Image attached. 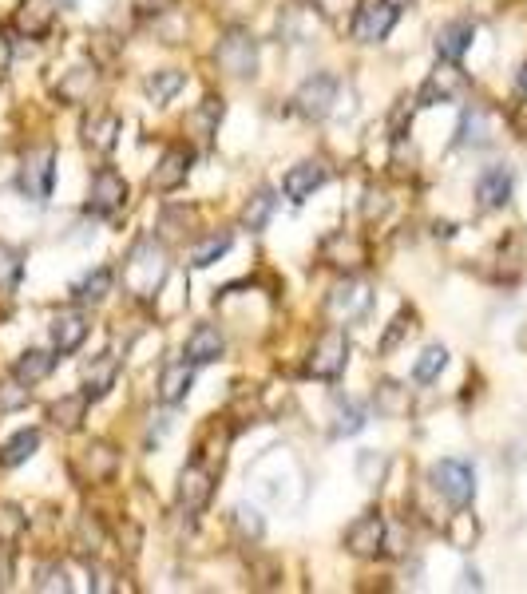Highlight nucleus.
Wrapping results in <instances>:
<instances>
[{
  "mask_svg": "<svg viewBox=\"0 0 527 594\" xmlns=\"http://www.w3.org/2000/svg\"><path fill=\"white\" fill-rule=\"evenodd\" d=\"M167 282V250L155 238H139L123 258V290L139 301H151Z\"/></svg>",
  "mask_w": 527,
  "mask_h": 594,
  "instance_id": "f257e3e1",
  "label": "nucleus"
},
{
  "mask_svg": "<svg viewBox=\"0 0 527 594\" xmlns=\"http://www.w3.org/2000/svg\"><path fill=\"white\" fill-rule=\"evenodd\" d=\"M349 365V337L345 329H325L310 349V361H306V373L314 381H337Z\"/></svg>",
  "mask_w": 527,
  "mask_h": 594,
  "instance_id": "f03ea898",
  "label": "nucleus"
},
{
  "mask_svg": "<svg viewBox=\"0 0 527 594\" xmlns=\"http://www.w3.org/2000/svg\"><path fill=\"white\" fill-rule=\"evenodd\" d=\"M428 480H432L436 495H440L444 503H452L456 511L468 507L472 495H476V476H472V468H468L464 460H440V464H432Z\"/></svg>",
  "mask_w": 527,
  "mask_h": 594,
  "instance_id": "7ed1b4c3",
  "label": "nucleus"
},
{
  "mask_svg": "<svg viewBox=\"0 0 527 594\" xmlns=\"http://www.w3.org/2000/svg\"><path fill=\"white\" fill-rule=\"evenodd\" d=\"M214 60H218V68H222L226 76L246 80V76L258 72V44H254V36H246L242 28H230V32L218 40Z\"/></svg>",
  "mask_w": 527,
  "mask_h": 594,
  "instance_id": "20e7f679",
  "label": "nucleus"
},
{
  "mask_svg": "<svg viewBox=\"0 0 527 594\" xmlns=\"http://www.w3.org/2000/svg\"><path fill=\"white\" fill-rule=\"evenodd\" d=\"M52 179H56V151L52 147H32L20 163V191L32 202H44L52 195Z\"/></svg>",
  "mask_w": 527,
  "mask_h": 594,
  "instance_id": "39448f33",
  "label": "nucleus"
},
{
  "mask_svg": "<svg viewBox=\"0 0 527 594\" xmlns=\"http://www.w3.org/2000/svg\"><path fill=\"white\" fill-rule=\"evenodd\" d=\"M373 309V286L369 282H361V278H345L333 294H329V301H325V313L333 317V321H361L365 313Z\"/></svg>",
  "mask_w": 527,
  "mask_h": 594,
  "instance_id": "423d86ee",
  "label": "nucleus"
},
{
  "mask_svg": "<svg viewBox=\"0 0 527 594\" xmlns=\"http://www.w3.org/2000/svg\"><path fill=\"white\" fill-rule=\"evenodd\" d=\"M333 103H337V80H333V76H325V72L310 76V80L294 92V111H298L302 119H310V123L329 119Z\"/></svg>",
  "mask_w": 527,
  "mask_h": 594,
  "instance_id": "0eeeda50",
  "label": "nucleus"
},
{
  "mask_svg": "<svg viewBox=\"0 0 527 594\" xmlns=\"http://www.w3.org/2000/svg\"><path fill=\"white\" fill-rule=\"evenodd\" d=\"M385 539H389V527H385V515L381 511H365L361 519H353L345 527V547L357 555V559H373L385 551Z\"/></svg>",
  "mask_w": 527,
  "mask_h": 594,
  "instance_id": "6e6552de",
  "label": "nucleus"
},
{
  "mask_svg": "<svg viewBox=\"0 0 527 594\" xmlns=\"http://www.w3.org/2000/svg\"><path fill=\"white\" fill-rule=\"evenodd\" d=\"M397 16H401V12H397L389 0H369V4L353 8V40H361V44H381V40L393 32Z\"/></svg>",
  "mask_w": 527,
  "mask_h": 594,
  "instance_id": "1a4fd4ad",
  "label": "nucleus"
},
{
  "mask_svg": "<svg viewBox=\"0 0 527 594\" xmlns=\"http://www.w3.org/2000/svg\"><path fill=\"white\" fill-rule=\"evenodd\" d=\"M468 88H472V84H468V76H464L452 60H440V68L424 80L417 103H421V107H432V103H452V99L468 96Z\"/></svg>",
  "mask_w": 527,
  "mask_h": 594,
  "instance_id": "9d476101",
  "label": "nucleus"
},
{
  "mask_svg": "<svg viewBox=\"0 0 527 594\" xmlns=\"http://www.w3.org/2000/svg\"><path fill=\"white\" fill-rule=\"evenodd\" d=\"M211 495H214V468L203 464V456H195L183 468V476H179V507L195 515V511H203L211 503Z\"/></svg>",
  "mask_w": 527,
  "mask_h": 594,
  "instance_id": "9b49d317",
  "label": "nucleus"
},
{
  "mask_svg": "<svg viewBox=\"0 0 527 594\" xmlns=\"http://www.w3.org/2000/svg\"><path fill=\"white\" fill-rule=\"evenodd\" d=\"M123 202H127V179H123L119 171H111V167H100V171L92 175L88 210H92L96 218H111V214H115Z\"/></svg>",
  "mask_w": 527,
  "mask_h": 594,
  "instance_id": "f8f14e48",
  "label": "nucleus"
},
{
  "mask_svg": "<svg viewBox=\"0 0 527 594\" xmlns=\"http://www.w3.org/2000/svg\"><path fill=\"white\" fill-rule=\"evenodd\" d=\"M56 24V0H20L12 12V28L28 40H44Z\"/></svg>",
  "mask_w": 527,
  "mask_h": 594,
  "instance_id": "ddd939ff",
  "label": "nucleus"
},
{
  "mask_svg": "<svg viewBox=\"0 0 527 594\" xmlns=\"http://www.w3.org/2000/svg\"><path fill=\"white\" fill-rule=\"evenodd\" d=\"M191 163H195V151L191 147H167L163 151V159H159V167H155V175H151V191H179L183 183H187V175H191Z\"/></svg>",
  "mask_w": 527,
  "mask_h": 594,
  "instance_id": "4468645a",
  "label": "nucleus"
},
{
  "mask_svg": "<svg viewBox=\"0 0 527 594\" xmlns=\"http://www.w3.org/2000/svg\"><path fill=\"white\" fill-rule=\"evenodd\" d=\"M84 341H88V317L80 309H64V313L52 317V349L60 357L76 353Z\"/></svg>",
  "mask_w": 527,
  "mask_h": 594,
  "instance_id": "2eb2a0df",
  "label": "nucleus"
},
{
  "mask_svg": "<svg viewBox=\"0 0 527 594\" xmlns=\"http://www.w3.org/2000/svg\"><path fill=\"white\" fill-rule=\"evenodd\" d=\"M195 389V361H167L159 373V400L163 404H183Z\"/></svg>",
  "mask_w": 527,
  "mask_h": 594,
  "instance_id": "dca6fc26",
  "label": "nucleus"
},
{
  "mask_svg": "<svg viewBox=\"0 0 527 594\" xmlns=\"http://www.w3.org/2000/svg\"><path fill=\"white\" fill-rule=\"evenodd\" d=\"M325 179H329L325 163L306 159V163H298V167H290V171H286V179H282V191H286V198H294V202H306V198L314 195Z\"/></svg>",
  "mask_w": 527,
  "mask_h": 594,
  "instance_id": "f3484780",
  "label": "nucleus"
},
{
  "mask_svg": "<svg viewBox=\"0 0 527 594\" xmlns=\"http://www.w3.org/2000/svg\"><path fill=\"white\" fill-rule=\"evenodd\" d=\"M226 353V341L218 333V325H195L187 333V345H183V357L195 361V365H211Z\"/></svg>",
  "mask_w": 527,
  "mask_h": 594,
  "instance_id": "a211bd4d",
  "label": "nucleus"
},
{
  "mask_svg": "<svg viewBox=\"0 0 527 594\" xmlns=\"http://www.w3.org/2000/svg\"><path fill=\"white\" fill-rule=\"evenodd\" d=\"M476 198H480L484 210L508 206V198H512V171L508 167H488L480 175V183H476Z\"/></svg>",
  "mask_w": 527,
  "mask_h": 594,
  "instance_id": "6ab92c4d",
  "label": "nucleus"
},
{
  "mask_svg": "<svg viewBox=\"0 0 527 594\" xmlns=\"http://www.w3.org/2000/svg\"><path fill=\"white\" fill-rule=\"evenodd\" d=\"M56 357L60 353H48V349H28V353H20L16 357V365H12V377L20 381V385H40L44 377H52V369H56Z\"/></svg>",
  "mask_w": 527,
  "mask_h": 594,
  "instance_id": "aec40b11",
  "label": "nucleus"
},
{
  "mask_svg": "<svg viewBox=\"0 0 527 594\" xmlns=\"http://www.w3.org/2000/svg\"><path fill=\"white\" fill-rule=\"evenodd\" d=\"M115 381H119V361L104 353V357H96L88 369H84V396L88 400H104L111 389H115Z\"/></svg>",
  "mask_w": 527,
  "mask_h": 594,
  "instance_id": "412c9836",
  "label": "nucleus"
},
{
  "mask_svg": "<svg viewBox=\"0 0 527 594\" xmlns=\"http://www.w3.org/2000/svg\"><path fill=\"white\" fill-rule=\"evenodd\" d=\"M119 131H123V123H119V115L115 111H96L88 123H84V143L92 147V151H111L115 143H119Z\"/></svg>",
  "mask_w": 527,
  "mask_h": 594,
  "instance_id": "4be33fe9",
  "label": "nucleus"
},
{
  "mask_svg": "<svg viewBox=\"0 0 527 594\" xmlns=\"http://www.w3.org/2000/svg\"><path fill=\"white\" fill-rule=\"evenodd\" d=\"M472 36H476V28L468 24V20H452V24H444L440 32H436V56L440 60H460L464 52H468V44H472Z\"/></svg>",
  "mask_w": 527,
  "mask_h": 594,
  "instance_id": "5701e85b",
  "label": "nucleus"
},
{
  "mask_svg": "<svg viewBox=\"0 0 527 594\" xmlns=\"http://www.w3.org/2000/svg\"><path fill=\"white\" fill-rule=\"evenodd\" d=\"M314 28H317L314 8H306V4H290V8H282V20H278L282 40H290V44H306V40L314 36Z\"/></svg>",
  "mask_w": 527,
  "mask_h": 594,
  "instance_id": "b1692460",
  "label": "nucleus"
},
{
  "mask_svg": "<svg viewBox=\"0 0 527 594\" xmlns=\"http://www.w3.org/2000/svg\"><path fill=\"white\" fill-rule=\"evenodd\" d=\"M456 143H460V147H488V143H492V115H488L484 107H468L464 119H460Z\"/></svg>",
  "mask_w": 527,
  "mask_h": 594,
  "instance_id": "393cba45",
  "label": "nucleus"
},
{
  "mask_svg": "<svg viewBox=\"0 0 527 594\" xmlns=\"http://www.w3.org/2000/svg\"><path fill=\"white\" fill-rule=\"evenodd\" d=\"M88 396L76 393V396H60L52 408H48V416H52V424L56 428H64V432H80V424H84V416H88Z\"/></svg>",
  "mask_w": 527,
  "mask_h": 594,
  "instance_id": "a878e982",
  "label": "nucleus"
},
{
  "mask_svg": "<svg viewBox=\"0 0 527 594\" xmlns=\"http://www.w3.org/2000/svg\"><path fill=\"white\" fill-rule=\"evenodd\" d=\"M84 468H88V476L84 480H92V484H104L115 476V468H119V452L111 448V444H92L88 452H84Z\"/></svg>",
  "mask_w": 527,
  "mask_h": 594,
  "instance_id": "bb28decb",
  "label": "nucleus"
},
{
  "mask_svg": "<svg viewBox=\"0 0 527 594\" xmlns=\"http://www.w3.org/2000/svg\"><path fill=\"white\" fill-rule=\"evenodd\" d=\"M230 246H234V234H230V230H218V234L199 238V242L191 246V266H195V270H207V266H214Z\"/></svg>",
  "mask_w": 527,
  "mask_h": 594,
  "instance_id": "cd10ccee",
  "label": "nucleus"
},
{
  "mask_svg": "<svg viewBox=\"0 0 527 594\" xmlns=\"http://www.w3.org/2000/svg\"><path fill=\"white\" fill-rule=\"evenodd\" d=\"M36 448H40V432H36V428L16 432V436L0 448V468H16V464L32 460V456H36Z\"/></svg>",
  "mask_w": 527,
  "mask_h": 594,
  "instance_id": "c85d7f7f",
  "label": "nucleus"
},
{
  "mask_svg": "<svg viewBox=\"0 0 527 594\" xmlns=\"http://www.w3.org/2000/svg\"><path fill=\"white\" fill-rule=\"evenodd\" d=\"M92 88H96V68H72V72L60 80V88H56V92H60L64 103H72V107H76V103H84V99L92 96Z\"/></svg>",
  "mask_w": 527,
  "mask_h": 594,
  "instance_id": "c756f323",
  "label": "nucleus"
},
{
  "mask_svg": "<svg viewBox=\"0 0 527 594\" xmlns=\"http://www.w3.org/2000/svg\"><path fill=\"white\" fill-rule=\"evenodd\" d=\"M111 286H115V270H111V266H100V270H92L84 282H76L72 294H76V301H84V305H88V301L100 305V301L111 294Z\"/></svg>",
  "mask_w": 527,
  "mask_h": 594,
  "instance_id": "7c9ffc66",
  "label": "nucleus"
},
{
  "mask_svg": "<svg viewBox=\"0 0 527 594\" xmlns=\"http://www.w3.org/2000/svg\"><path fill=\"white\" fill-rule=\"evenodd\" d=\"M183 84H187V76L183 72H175V68H163V72H155V76H147V96L151 103H171V96H179L183 92Z\"/></svg>",
  "mask_w": 527,
  "mask_h": 594,
  "instance_id": "2f4dec72",
  "label": "nucleus"
},
{
  "mask_svg": "<svg viewBox=\"0 0 527 594\" xmlns=\"http://www.w3.org/2000/svg\"><path fill=\"white\" fill-rule=\"evenodd\" d=\"M373 404L381 416H405L409 412V389H401L397 381H381L373 393Z\"/></svg>",
  "mask_w": 527,
  "mask_h": 594,
  "instance_id": "473e14b6",
  "label": "nucleus"
},
{
  "mask_svg": "<svg viewBox=\"0 0 527 594\" xmlns=\"http://www.w3.org/2000/svg\"><path fill=\"white\" fill-rule=\"evenodd\" d=\"M274 202H278L274 191H258V195L242 206V226H246V230H266V222H270V214H274Z\"/></svg>",
  "mask_w": 527,
  "mask_h": 594,
  "instance_id": "72a5a7b5",
  "label": "nucleus"
},
{
  "mask_svg": "<svg viewBox=\"0 0 527 594\" xmlns=\"http://www.w3.org/2000/svg\"><path fill=\"white\" fill-rule=\"evenodd\" d=\"M218 119H222V99H203V107L187 115V131L199 135V139H211Z\"/></svg>",
  "mask_w": 527,
  "mask_h": 594,
  "instance_id": "f704fd0d",
  "label": "nucleus"
},
{
  "mask_svg": "<svg viewBox=\"0 0 527 594\" xmlns=\"http://www.w3.org/2000/svg\"><path fill=\"white\" fill-rule=\"evenodd\" d=\"M444 365H448V349L444 345H428L421 357H417V365H413V377L421 385H428V381H436L444 373Z\"/></svg>",
  "mask_w": 527,
  "mask_h": 594,
  "instance_id": "c9c22d12",
  "label": "nucleus"
},
{
  "mask_svg": "<svg viewBox=\"0 0 527 594\" xmlns=\"http://www.w3.org/2000/svg\"><path fill=\"white\" fill-rule=\"evenodd\" d=\"M40 594H68L72 591V583H68V571L60 567V563H44L40 571H36V583H32Z\"/></svg>",
  "mask_w": 527,
  "mask_h": 594,
  "instance_id": "e433bc0d",
  "label": "nucleus"
},
{
  "mask_svg": "<svg viewBox=\"0 0 527 594\" xmlns=\"http://www.w3.org/2000/svg\"><path fill=\"white\" fill-rule=\"evenodd\" d=\"M325 246H333V250H341L337 258H329L333 266H349V270H353V266H365V246H361L357 238H345V234H337V238H329Z\"/></svg>",
  "mask_w": 527,
  "mask_h": 594,
  "instance_id": "4c0bfd02",
  "label": "nucleus"
},
{
  "mask_svg": "<svg viewBox=\"0 0 527 594\" xmlns=\"http://www.w3.org/2000/svg\"><path fill=\"white\" fill-rule=\"evenodd\" d=\"M20 274H24L20 254H16L12 246H4V242H0V294H12V290H16V282H20Z\"/></svg>",
  "mask_w": 527,
  "mask_h": 594,
  "instance_id": "58836bf2",
  "label": "nucleus"
},
{
  "mask_svg": "<svg viewBox=\"0 0 527 594\" xmlns=\"http://www.w3.org/2000/svg\"><path fill=\"white\" fill-rule=\"evenodd\" d=\"M361 428H365V412H361V404L345 400V404L337 408V424H333V436H357Z\"/></svg>",
  "mask_w": 527,
  "mask_h": 594,
  "instance_id": "ea45409f",
  "label": "nucleus"
},
{
  "mask_svg": "<svg viewBox=\"0 0 527 594\" xmlns=\"http://www.w3.org/2000/svg\"><path fill=\"white\" fill-rule=\"evenodd\" d=\"M234 527H238V535H242V539H254V543L266 535L262 515H258L254 507H246V503H242V507H234Z\"/></svg>",
  "mask_w": 527,
  "mask_h": 594,
  "instance_id": "a19ab883",
  "label": "nucleus"
},
{
  "mask_svg": "<svg viewBox=\"0 0 527 594\" xmlns=\"http://www.w3.org/2000/svg\"><path fill=\"white\" fill-rule=\"evenodd\" d=\"M476 535H480V527H476V519L460 507V515L452 519V527H448V539H452V547H472L476 543Z\"/></svg>",
  "mask_w": 527,
  "mask_h": 594,
  "instance_id": "79ce46f5",
  "label": "nucleus"
},
{
  "mask_svg": "<svg viewBox=\"0 0 527 594\" xmlns=\"http://www.w3.org/2000/svg\"><path fill=\"white\" fill-rule=\"evenodd\" d=\"M24 531V511L16 503H0V543H16Z\"/></svg>",
  "mask_w": 527,
  "mask_h": 594,
  "instance_id": "37998d69",
  "label": "nucleus"
},
{
  "mask_svg": "<svg viewBox=\"0 0 527 594\" xmlns=\"http://www.w3.org/2000/svg\"><path fill=\"white\" fill-rule=\"evenodd\" d=\"M28 404V385H20L16 377L8 385H0V412H16Z\"/></svg>",
  "mask_w": 527,
  "mask_h": 594,
  "instance_id": "c03bdc74",
  "label": "nucleus"
},
{
  "mask_svg": "<svg viewBox=\"0 0 527 594\" xmlns=\"http://www.w3.org/2000/svg\"><path fill=\"white\" fill-rule=\"evenodd\" d=\"M409 329H413V309H401V313H397V321H393V329L381 337V353H393V349H397V341H401Z\"/></svg>",
  "mask_w": 527,
  "mask_h": 594,
  "instance_id": "a18cd8bd",
  "label": "nucleus"
},
{
  "mask_svg": "<svg viewBox=\"0 0 527 594\" xmlns=\"http://www.w3.org/2000/svg\"><path fill=\"white\" fill-rule=\"evenodd\" d=\"M385 210H389V198H385V191H369V195H365V202H361V218H365V222L381 218Z\"/></svg>",
  "mask_w": 527,
  "mask_h": 594,
  "instance_id": "49530a36",
  "label": "nucleus"
},
{
  "mask_svg": "<svg viewBox=\"0 0 527 594\" xmlns=\"http://www.w3.org/2000/svg\"><path fill=\"white\" fill-rule=\"evenodd\" d=\"M12 575H16V555H12V543H0V591L12 587Z\"/></svg>",
  "mask_w": 527,
  "mask_h": 594,
  "instance_id": "de8ad7c7",
  "label": "nucleus"
},
{
  "mask_svg": "<svg viewBox=\"0 0 527 594\" xmlns=\"http://www.w3.org/2000/svg\"><path fill=\"white\" fill-rule=\"evenodd\" d=\"M357 0H314L317 12H325V16H341V12H349Z\"/></svg>",
  "mask_w": 527,
  "mask_h": 594,
  "instance_id": "09e8293b",
  "label": "nucleus"
},
{
  "mask_svg": "<svg viewBox=\"0 0 527 594\" xmlns=\"http://www.w3.org/2000/svg\"><path fill=\"white\" fill-rule=\"evenodd\" d=\"M88 571L96 575V583H92L96 591H111V571H107V567H100V563H88Z\"/></svg>",
  "mask_w": 527,
  "mask_h": 594,
  "instance_id": "8fccbe9b",
  "label": "nucleus"
},
{
  "mask_svg": "<svg viewBox=\"0 0 527 594\" xmlns=\"http://www.w3.org/2000/svg\"><path fill=\"white\" fill-rule=\"evenodd\" d=\"M8 68H12V40L0 32V76H8Z\"/></svg>",
  "mask_w": 527,
  "mask_h": 594,
  "instance_id": "3c124183",
  "label": "nucleus"
},
{
  "mask_svg": "<svg viewBox=\"0 0 527 594\" xmlns=\"http://www.w3.org/2000/svg\"><path fill=\"white\" fill-rule=\"evenodd\" d=\"M516 88H520V96H527V64L520 68V76H516Z\"/></svg>",
  "mask_w": 527,
  "mask_h": 594,
  "instance_id": "603ef678",
  "label": "nucleus"
},
{
  "mask_svg": "<svg viewBox=\"0 0 527 594\" xmlns=\"http://www.w3.org/2000/svg\"><path fill=\"white\" fill-rule=\"evenodd\" d=\"M389 4H393L397 12H401V8H413V0H389Z\"/></svg>",
  "mask_w": 527,
  "mask_h": 594,
  "instance_id": "864d4df0",
  "label": "nucleus"
}]
</instances>
